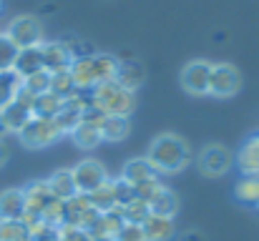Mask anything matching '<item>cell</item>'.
I'll list each match as a JSON object with an SVG mask.
<instances>
[{"instance_id":"cell-10","label":"cell","mask_w":259,"mask_h":241,"mask_svg":"<svg viewBox=\"0 0 259 241\" xmlns=\"http://www.w3.org/2000/svg\"><path fill=\"white\" fill-rule=\"evenodd\" d=\"M63 206H66V224L78 226V229H86V231L96 224V219L101 214V211L93 209V204H91V199H88L86 194H76L73 199L63 201Z\"/></svg>"},{"instance_id":"cell-4","label":"cell","mask_w":259,"mask_h":241,"mask_svg":"<svg viewBox=\"0 0 259 241\" xmlns=\"http://www.w3.org/2000/svg\"><path fill=\"white\" fill-rule=\"evenodd\" d=\"M196 166L204 176L209 178H219V176H227L234 166V154L222 146V143H206L199 156H196Z\"/></svg>"},{"instance_id":"cell-26","label":"cell","mask_w":259,"mask_h":241,"mask_svg":"<svg viewBox=\"0 0 259 241\" xmlns=\"http://www.w3.org/2000/svg\"><path fill=\"white\" fill-rule=\"evenodd\" d=\"M20 88H23V78L15 71H0V108L13 103Z\"/></svg>"},{"instance_id":"cell-15","label":"cell","mask_w":259,"mask_h":241,"mask_svg":"<svg viewBox=\"0 0 259 241\" xmlns=\"http://www.w3.org/2000/svg\"><path fill=\"white\" fill-rule=\"evenodd\" d=\"M25 216V196L23 188H8L0 194V219L3 221H20Z\"/></svg>"},{"instance_id":"cell-25","label":"cell","mask_w":259,"mask_h":241,"mask_svg":"<svg viewBox=\"0 0 259 241\" xmlns=\"http://www.w3.org/2000/svg\"><path fill=\"white\" fill-rule=\"evenodd\" d=\"M66 108V101L61 95H56L53 90L48 93H40L35 98V108H33V116H43V118H56L61 111Z\"/></svg>"},{"instance_id":"cell-12","label":"cell","mask_w":259,"mask_h":241,"mask_svg":"<svg viewBox=\"0 0 259 241\" xmlns=\"http://www.w3.org/2000/svg\"><path fill=\"white\" fill-rule=\"evenodd\" d=\"M121 226H123V216H121L118 209H113V211L98 214V219H96V224L88 229V234L93 236V241H113Z\"/></svg>"},{"instance_id":"cell-31","label":"cell","mask_w":259,"mask_h":241,"mask_svg":"<svg viewBox=\"0 0 259 241\" xmlns=\"http://www.w3.org/2000/svg\"><path fill=\"white\" fill-rule=\"evenodd\" d=\"M237 199L244 204L259 206V176H244L237 183Z\"/></svg>"},{"instance_id":"cell-13","label":"cell","mask_w":259,"mask_h":241,"mask_svg":"<svg viewBox=\"0 0 259 241\" xmlns=\"http://www.w3.org/2000/svg\"><path fill=\"white\" fill-rule=\"evenodd\" d=\"M123 183H128L131 188H136V186H141V183H146V181H151V178H156V171L151 168V163L144 159H131L123 163V168H121V176H118Z\"/></svg>"},{"instance_id":"cell-23","label":"cell","mask_w":259,"mask_h":241,"mask_svg":"<svg viewBox=\"0 0 259 241\" xmlns=\"http://www.w3.org/2000/svg\"><path fill=\"white\" fill-rule=\"evenodd\" d=\"M118 76V58L108 56V53H93V78L96 85L116 80Z\"/></svg>"},{"instance_id":"cell-44","label":"cell","mask_w":259,"mask_h":241,"mask_svg":"<svg viewBox=\"0 0 259 241\" xmlns=\"http://www.w3.org/2000/svg\"><path fill=\"white\" fill-rule=\"evenodd\" d=\"M257 176H259V173H257Z\"/></svg>"},{"instance_id":"cell-36","label":"cell","mask_w":259,"mask_h":241,"mask_svg":"<svg viewBox=\"0 0 259 241\" xmlns=\"http://www.w3.org/2000/svg\"><path fill=\"white\" fill-rule=\"evenodd\" d=\"M113 241H149L146 239V231L141 224H134V221H123V226L118 229L116 239Z\"/></svg>"},{"instance_id":"cell-40","label":"cell","mask_w":259,"mask_h":241,"mask_svg":"<svg viewBox=\"0 0 259 241\" xmlns=\"http://www.w3.org/2000/svg\"><path fill=\"white\" fill-rule=\"evenodd\" d=\"M179 241H209L206 239V234L204 231H199V229H189V231H184Z\"/></svg>"},{"instance_id":"cell-16","label":"cell","mask_w":259,"mask_h":241,"mask_svg":"<svg viewBox=\"0 0 259 241\" xmlns=\"http://www.w3.org/2000/svg\"><path fill=\"white\" fill-rule=\"evenodd\" d=\"M20 78H28L38 71H43V53L40 45H30V48H20L18 58H15V68H13Z\"/></svg>"},{"instance_id":"cell-5","label":"cell","mask_w":259,"mask_h":241,"mask_svg":"<svg viewBox=\"0 0 259 241\" xmlns=\"http://www.w3.org/2000/svg\"><path fill=\"white\" fill-rule=\"evenodd\" d=\"M5 33L18 45V51L43 43V28H40V20L35 15H18V18H13L10 25L5 28Z\"/></svg>"},{"instance_id":"cell-28","label":"cell","mask_w":259,"mask_h":241,"mask_svg":"<svg viewBox=\"0 0 259 241\" xmlns=\"http://www.w3.org/2000/svg\"><path fill=\"white\" fill-rule=\"evenodd\" d=\"M71 141H73L76 149H81V151H93L98 143H103L101 131H98V128H91L86 123H81V126L71 133Z\"/></svg>"},{"instance_id":"cell-35","label":"cell","mask_w":259,"mask_h":241,"mask_svg":"<svg viewBox=\"0 0 259 241\" xmlns=\"http://www.w3.org/2000/svg\"><path fill=\"white\" fill-rule=\"evenodd\" d=\"M23 88L30 90L33 95L48 93V90H51V73L43 68V71H38V73H33V76H28V78H23Z\"/></svg>"},{"instance_id":"cell-17","label":"cell","mask_w":259,"mask_h":241,"mask_svg":"<svg viewBox=\"0 0 259 241\" xmlns=\"http://www.w3.org/2000/svg\"><path fill=\"white\" fill-rule=\"evenodd\" d=\"M0 118H3V123H5V128H8V133H20L23 131V126L33 118V111L30 108H25L23 103H18V101H13V103H8L5 108H0Z\"/></svg>"},{"instance_id":"cell-3","label":"cell","mask_w":259,"mask_h":241,"mask_svg":"<svg viewBox=\"0 0 259 241\" xmlns=\"http://www.w3.org/2000/svg\"><path fill=\"white\" fill-rule=\"evenodd\" d=\"M20 143L25 149H46V146H53L58 138H63L56 118H43V116H33L23 131L18 133Z\"/></svg>"},{"instance_id":"cell-19","label":"cell","mask_w":259,"mask_h":241,"mask_svg":"<svg viewBox=\"0 0 259 241\" xmlns=\"http://www.w3.org/2000/svg\"><path fill=\"white\" fill-rule=\"evenodd\" d=\"M88 199H91V204H93V209L96 211H113V209H118V199H116V178H106L96 191H91L86 194Z\"/></svg>"},{"instance_id":"cell-30","label":"cell","mask_w":259,"mask_h":241,"mask_svg":"<svg viewBox=\"0 0 259 241\" xmlns=\"http://www.w3.org/2000/svg\"><path fill=\"white\" fill-rule=\"evenodd\" d=\"M51 90L56 95H61L63 101H68L73 93H76V83L71 71H58V73H51Z\"/></svg>"},{"instance_id":"cell-37","label":"cell","mask_w":259,"mask_h":241,"mask_svg":"<svg viewBox=\"0 0 259 241\" xmlns=\"http://www.w3.org/2000/svg\"><path fill=\"white\" fill-rule=\"evenodd\" d=\"M161 188H164V183H161V181H159V176H156V178H151V181H146V183L136 186V188H134V194H136L141 201L151 204V201L161 194Z\"/></svg>"},{"instance_id":"cell-1","label":"cell","mask_w":259,"mask_h":241,"mask_svg":"<svg viewBox=\"0 0 259 241\" xmlns=\"http://www.w3.org/2000/svg\"><path fill=\"white\" fill-rule=\"evenodd\" d=\"M146 161L151 163L156 176L181 173L191 163V146L176 133H159L146 151Z\"/></svg>"},{"instance_id":"cell-39","label":"cell","mask_w":259,"mask_h":241,"mask_svg":"<svg viewBox=\"0 0 259 241\" xmlns=\"http://www.w3.org/2000/svg\"><path fill=\"white\" fill-rule=\"evenodd\" d=\"M103 121H106V113H103L98 106H88L86 111L81 113V123H86L91 128H98V131H101Z\"/></svg>"},{"instance_id":"cell-42","label":"cell","mask_w":259,"mask_h":241,"mask_svg":"<svg viewBox=\"0 0 259 241\" xmlns=\"http://www.w3.org/2000/svg\"><path fill=\"white\" fill-rule=\"evenodd\" d=\"M5 136H10V133H8V128H5L3 118H0V141H5Z\"/></svg>"},{"instance_id":"cell-41","label":"cell","mask_w":259,"mask_h":241,"mask_svg":"<svg viewBox=\"0 0 259 241\" xmlns=\"http://www.w3.org/2000/svg\"><path fill=\"white\" fill-rule=\"evenodd\" d=\"M10 156V151H8V146H5V141H0V168L5 166V161Z\"/></svg>"},{"instance_id":"cell-32","label":"cell","mask_w":259,"mask_h":241,"mask_svg":"<svg viewBox=\"0 0 259 241\" xmlns=\"http://www.w3.org/2000/svg\"><path fill=\"white\" fill-rule=\"evenodd\" d=\"M56 123H58V128H61L63 136H71V133L81 126V111L66 103V108L56 116Z\"/></svg>"},{"instance_id":"cell-38","label":"cell","mask_w":259,"mask_h":241,"mask_svg":"<svg viewBox=\"0 0 259 241\" xmlns=\"http://www.w3.org/2000/svg\"><path fill=\"white\" fill-rule=\"evenodd\" d=\"M58 241H93V236L88 234L86 229L63 224V226H58Z\"/></svg>"},{"instance_id":"cell-6","label":"cell","mask_w":259,"mask_h":241,"mask_svg":"<svg viewBox=\"0 0 259 241\" xmlns=\"http://www.w3.org/2000/svg\"><path fill=\"white\" fill-rule=\"evenodd\" d=\"M211 66L209 61H189L181 68V88L189 95H209V78H211Z\"/></svg>"},{"instance_id":"cell-21","label":"cell","mask_w":259,"mask_h":241,"mask_svg":"<svg viewBox=\"0 0 259 241\" xmlns=\"http://www.w3.org/2000/svg\"><path fill=\"white\" fill-rule=\"evenodd\" d=\"M131 133V121L126 116H106L103 126H101V138L108 143H118L126 141V136Z\"/></svg>"},{"instance_id":"cell-27","label":"cell","mask_w":259,"mask_h":241,"mask_svg":"<svg viewBox=\"0 0 259 241\" xmlns=\"http://www.w3.org/2000/svg\"><path fill=\"white\" fill-rule=\"evenodd\" d=\"M151 206V214H159V216H169V219H174L176 216V211H179V196L174 194L171 188H161V194L149 204Z\"/></svg>"},{"instance_id":"cell-9","label":"cell","mask_w":259,"mask_h":241,"mask_svg":"<svg viewBox=\"0 0 259 241\" xmlns=\"http://www.w3.org/2000/svg\"><path fill=\"white\" fill-rule=\"evenodd\" d=\"M71 171H73V181H76L78 194H91V191H96V188L108 178L106 166L96 159L81 161V163H78L76 168H71Z\"/></svg>"},{"instance_id":"cell-18","label":"cell","mask_w":259,"mask_h":241,"mask_svg":"<svg viewBox=\"0 0 259 241\" xmlns=\"http://www.w3.org/2000/svg\"><path fill=\"white\" fill-rule=\"evenodd\" d=\"M146 231L149 241H171L176 234V224L169 216H159V214H149V219L141 224Z\"/></svg>"},{"instance_id":"cell-8","label":"cell","mask_w":259,"mask_h":241,"mask_svg":"<svg viewBox=\"0 0 259 241\" xmlns=\"http://www.w3.org/2000/svg\"><path fill=\"white\" fill-rule=\"evenodd\" d=\"M40 53H43V68L48 73L68 71L73 58H76V51L66 40H43L40 43Z\"/></svg>"},{"instance_id":"cell-14","label":"cell","mask_w":259,"mask_h":241,"mask_svg":"<svg viewBox=\"0 0 259 241\" xmlns=\"http://www.w3.org/2000/svg\"><path fill=\"white\" fill-rule=\"evenodd\" d=\"M71 76L76 83V90H93L96 78H93V53H78L71 63Z\"/></svg>"},{"instance_id":"cell-34","label":"cell","mask_w":259,"mask_h":241,"mask_svg":"<svg viewBox=\"0 0 259 241\" xmlns=\"http://www.w3.org/2000/svg\"><path fill=\"white\" fill-rule=\"evenodd\" d=\"M18 58V45L8 38V33H0V71H13Z\"/></svg>"},{"instance_id":"cell-24","label":"cell","mask_w":259,"mask_h":241,"mask_svg":"<svg viewBox=\"0 0 259 241\" xmlns=\"http://www.w3.org/2000/svg\"><path fill=\"white\" fill-rule=\"evenodd\" d=\"M116 80L128 88V90H136L144 80V66L139 61H118V76Z\"/></svg>"},{"instance_id":"cell-43","label":"cell","mask_w":259,"mask_h":241,"mask_svg":"<svg viewBox=\"0 0 259 241\" xmlns=\"http://www.w3.org/2000/svg\"><path fill=\"white\" fill-rule=\"evenodd\" d=\"M0 8H3V0H0Z\"/></svg>"},{"instance_id":"cell-22","label":"cell","mask_w":259,"mask_h":241,"mask_svg":"<svg viewBox=\"0 0 259 241\" xmlns=\"http://www.w3.org/2000/svg\"><path fill=\"white\" fill-rule=\"evenodd\" d=\"M237 166L244 176H257L259 173V136H252L242 146V151L237 156Z\"/></svg>"},{"instance_id":"cell-11","label":"cell","mask_w":259,"mask_h":241,"mask_svg":"<svg viewBox=\"0 0 259 241\" xmlns=\"http://www.w3.org/2000/svg\"><path fill=\"white\" fill-rule=\"evenodd\" d=\"M23 196H25V211H30V214H35V216H40V214L56 201V196H53L48 181H33V183H28V186L23 188Z\"/></svg>"},{"instance_id":"cell-29","label":"cell","mask_w":259,"mask_h":241,"mask_svg":"<svg viewBox=\"0 0 259 241\" xmlns=\"http://www.w3.org/2000/svg\"><path fill=\"white\" fill-rule=\"evenodd\" d=\"M118 211H121V216H123V221H134V224H144L146 219H149V214H151V206L146 204V201H141L139 196H134L128 204H123V206H118Z\"/></svg>"},{"instance_id":"cell-20","label":"cell","mask_w":259,"mask_h":241,"mask_svg":"<svg viewBox=\"0 0 259 241\" xmlns=\"http://www.w3.org/2000/svg\"><path fill=\"white\" fill-rule=\"evenodd\" d=\"M46 181H48V186H51V191H53V196H56L58 201H68V199H73V196L78 194L71 168H61V171H56V173H53L51 178H46Z\"/></svg>"},{"instance_id":"cell-2","label":"cell","mask_w":259,"mask_h":241,"mask_svg":"<svg viewBox=\"0 0 259 241\" xmlns=\"http://www.w3.org/2000/svg\"><path fill=\"white\" fill-rule=\"evenodd\" d=\"M93 106H98L106 116H131L136 108V90L123 88L118 80H108L101 83L91 90Z\"/></svg>"},{"instance_id":"cell-7","label":"cell","mask_w":259,"mask_h":241,"mask_svg":"<svg viewBox=\"0 0 259 241\" xmlns=\"http://www.w3.org/2000/svg\"><path fill=\"white\" fill-rule=\"evenodd\" d=\"M242 88V76L229 63H214L209 78V95L214 98H232Z\"/></svg>"},{"instance_id":"cell-33","label":"cell","mask_w":259,"mask_h":241,"mask_svg":"<svg viewBox=\"0 0 259 241\" xmlns=\"http://www.w3.org/2000/svg\"><path fill=\"white\" fill-rule=\"evenodd\" d=\"M0 241H30L28 226L23 221H3L0 219Z\"/></svg>"}]
</instances>
